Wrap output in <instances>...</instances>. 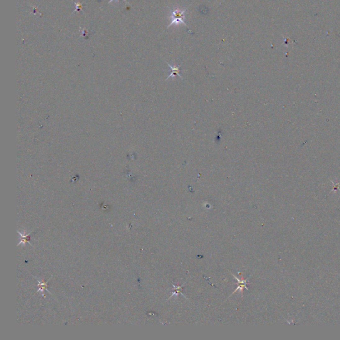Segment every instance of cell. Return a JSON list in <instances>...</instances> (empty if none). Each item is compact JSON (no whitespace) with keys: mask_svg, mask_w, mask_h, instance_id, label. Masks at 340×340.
<instances>
[{"mask_svg":"<svg viewBox=\"0 0 340 340\" xmlns=\"http://www.w3.org/2000/svg\"><path fill=\"white\" fill-rule=\"evenodd\" d=\"M187 8L188 7H186L183 9H180L179 8H175V9H171L169 8L170 10V19H171V23L169 24L168 27L166 28L168 30L173 24L176 25H179V24H183L186 26V28H188L187 24L186 23V15L187 12Z\"/></svg>","mask_w":340,"mask_h":340,"instance_id":"cell-1","label":"cell"},{"mask_svg":"<svg viewBox=\"0 0 340 340\" xmlns=\"http://www.w3.org/2000/svg\"><path fill=\"white\" fill-rule=\"evenodd\" d=\"M231 274H232L233 276H234V278L237 281V287L236 290L234 291V292H232V294L231 295H232L233 294H235L237 290H240V292H242V290H243L244 288H245L246 290H249L247 288V285H248V280H249V278L248 279H246V280H239V278H237L236 276H235L232 273H231Z\"/></svg>","mask_w":340,"mask_h":340,"instance_id":"cell-2","label":"cell"},{"mask_svg":"<svg viewBox=\"0 0 340 340\" xmlns=\"http://www.w3.org/2000/svg\"><path fill=\"white\" fill-rule=\"evenodd\" d=\"M166 63L168 64V65L170 67V69H171V73H170V75L168 76V77H167L166 80L169 79V78H171L172 76H178L179 77H180L181 79H183V78L181 77V76L180 75V72H181V70L179 69V67H180V65L179 66H176V65H171L170 64H169V63L168 62H166Z\"/></svg>","mask_w":340,"mask_h":340,"instance_id":"cell-3","label":"cell"},{"mask_svg":"<svg viewBox=\"0 0 340 340\" xmlns=\"http://www.w3.org/2000/svg\"><path fill=\"white\" fill-rule=\"evenodd\" d=\"M32 232V231H30L29 233H27V234H26L25 235H23L22 233H21L19 231H18V233L19 234V235H20L21 238H20V242H19V243L17 245V246H19L21 245V244L22 245H25L26 243H28L30 244L31 246H32V245L30 242V241L31 240V237H30V235H31V233Z\"/></svg>","mask_w":340,"mask_h":340,"instance_id":"cell-4","label":"cell"},{"mask_svg":"<svg viewBox=\"0 0 340 340\" xmlns=\"http://www.w3.org/2000/svg\"><path fill=\"white\" fill-rule=\"evenodd\" d=\"M185 283H184V284H185ZM184 284H182V286H175L174 284H172V285H173V289H174V290L173 291V292H172V295H171V296H170V297L169 298V299H170V298H172L173 296H175V295H176V296H177V295H178L179 294H181L182 296H184V298H187L186 297V296H184L183 293L182 292V289H183V286H184Z\"/></svg>","mask_w":340,"mask_h":340,"instance_id":"cell-5","label":"cell"},{"mask_svg":"<svg viewBox=\"0 0 340 340\" xmlns=\"http://www.w3.org/2000/svg\"><path fill=\"white\" fill-rule=\"evenodd\" d=\"M34 278H35V276H34ZM37 279V278H36ZM37 283H38V286H39V288L37 290V292H39V291H41V292H43V291H44L45 290H46L47 291H48V293L51 292L48 291V290L47 289V287H48V281L47 282H44V281H42V282H40L37 279Z\"/></svg>","mask_w":340,"mask_h":340,"instance_id":"cell-6","label":"cell"},{"mask_svg":"<svg viewBox=\"0 0 340 340\" xmlns=\"http://www.w3.org/2000/svg\"><path fill=\"white\" fill-rule=\"evenodd\" d=\"M75 4L76 5V11H79V10H80V7L82 6H81V5H82V4H81V3H75Z\"/></svg>","mask_w":340,"mask_h":340,"instance_id":"cell-7","label":"cell"},{"mask_svg":"<svg viewBox=\"0 0 340 340\" xmlns=\"http://www.w3.org/2000/svg\"><path fill=\"white\" fill-rule=\"evenodd\" d=\"M113 1H114V0H110V2H109V3H112V2H113ZM116 1H118V0H116ZM123 1H124V2H125L126 3H128V4H129V3H128V2H127V1H126V0H123Z\"/></svg>","mask_w":340,"mask_h":340,"instance_id":"cell-8","label":"cell"}]
</instances>
